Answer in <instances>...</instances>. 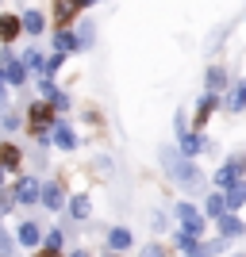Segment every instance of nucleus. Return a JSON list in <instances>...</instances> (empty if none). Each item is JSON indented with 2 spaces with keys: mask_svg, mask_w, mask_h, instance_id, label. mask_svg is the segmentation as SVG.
I'll return each instance as SVG.
<instances>
[{
  "mask_svg": "<svg viewBox=\"0 0 246 257\" xmlns=\"http://www.w3.org/2000/svg\"><path fill=\"white\" fill-rule=\"evenodd\" d=\"M161 161L170 165V177H173L177 184H181L185 192H200V188H204V177H200V169H196V165H193L189 158L181 161L173 150H161Z\"/></svg>",
  "mask_w": 246,
  "mask_h": 257,
  "instance_id": "obj_1",
  "label": "nucleus"
},
{
  "mask_svg": "<svg viewBox=\"0 0 246 257\" xmlns=\"http://www.w3.org/2000/svg\"><path fill=\"white\" fill-rule=\"evenodd\" d=\"M246 173V158L238 154V158H227V165L219 173H215V192H227V188H235L238 181H242Z\"/></svg>",
  "mask_w": 246,
  "mask_h": 257,
  "instance_id": "obj_2",
  "label": "nucleus"
},
{
  "mask_svg": "<svg viewBox=\"0 0 246 257\" xmlns=\"http://www.w3.org/2000/svg\"><path fill=\"white\" fill-rule=\"evenodd\" d=\"M54 111H58L54 104H31V111H27V127H31V135H35V139H43L46 131H50Z\"/></svg>",
  "mask_w": 246,
  "mask_h": 257,
  "instance_id": "obj_3",
  "label": "nucleus"
},
{
  "mask_svg": "<svg viewBox=\"0 0 246 257\" xmlns=\"http://www.w3.org/2000/svg\"><path fill=\"white\" fill-rule=\"evenodd\" d=\"M177 219H181V230H189L193 238H204V215L196 211L189 200H181V204H177Z\"/></svg>",
  "mask_w": 246,
  "mask_h": 257,
  "instance_id": "obj_4",
  "label": "nucleus"
},
{
  "mask_svg": "<svg viewBox=\"0 0 246 257\" xmlns=\"http://www.w3.org/2000/svg\"><path fill=\"white\" fill-rule=\"evenodd\" d=\"M12 196H16V204H43V184L35 181V177H20L16 181V188H12Z\"/></svg>",
  "mask_w": 246,
  "mask_h": 257,
  "instance_id": "obj_5",
  "label": "nucleus"
},
{
  "mask_svg": "<svg viewBox=\"0 0 246 257\" xmlns=\"http://www.w3.org/2000/svg\"><path fill=\"white\" fill-rule=\"evenodd\" d=\"M177 150H181V158H196V154L212 150V142L204 135H177Z\"/></svg>",
  "mask_w": 246,
  "mask_h": 257,
  "instance_id": "obj_6",
  "label": "nucleus"
},
{
  "mask_svg": "<svg viewBox=\"0 0 246 257\" xmlns=\"http://www.w3.org/2000/svg\"><path fill=\"white\" fill-rule=\"evenodd\" d=\"M0 62H4V77H8V85H23V81H27V65L16 62L8 50H0Z\"/></svg>",
  "mask_w": 246,
  "mask_h": 257,
  "instance_id": "obj_7",
  "label": "nucleus"
},
{
  "mask_svg": "<svg viewBox=\"0 0 246 257\" xmlns=\"http://www.w3.org/2000/svg\"><path fill=\"white\" fill-rule=\"evenodd\" d=\"M20 165H23V154H20V146H16V142H0V169L16 173Z\"/></svg>",
  "mask_w": 246,
  "mask_h": 257,
  "instance_id": "obj_8",
  "label": "nucleus"
},
{
  "mask_svg": "<svg viewBox=\"0 0 246 257\" xmlns=\"http://www.w3.org/2000/svg\"><path fill=\"white\" fill-rule=\"evenodd\" d=\"M16 242H20V246H39V242H43V226L31 223V219H27V223H20V230H16Z\"/></svg>",
  "mask_w": 246,
  "mask_h": 257,
  "instance_id": "obj_9",
  "label": "nucleus"
},
{
  "mask_svg": "<svg viewBox=\"0 0 246 257\" xmlns=\"http://www.w3.org/2000/svg\"><path fill=\"white\" fill-rule=\"evenodd\" d=\"M20 31H23V20H16V16H0V43H4V46L16 43Z\"/></svg>",
  "mask_w": 246,
  "mask_h": 257,
  "instance_id": "obj_10",
  "label": "nucleus"
},
{
  "mask_svg": "<svg viewBox=\"0 0 246 257\" xmlns=\"http://www.w3.org/2000/svg\"><path fill=\"white\" fill-rule=\"evenodd\" d=\"M204 215H212V219H223V215H231L227 192H212V196H208V204H204Z\"/></svg>",
  "mask_w": 246,
  "mask_h": 257,
  "instance_id": "obj_11",
  "label": "nucleus"
},
{
  "mask_svg": "<svg viewBox=\"0 0 246 257\" xmlns=\"http://www.w3.org/2000/svg\"><path fill=\"white\" fill-rule=\"evenodd\" d=\"M43 204L50 207V211H58V207L65 204V192H62V184H58V181H46L43 184Z\"/></svg>",
  "mask_w": 246,
  "mask_h": 257,
  "instance_id": "obj_12",
  "label": "nucleus"
},
{
  "mask_svg": "<svg viewBox=\"0 0 246 257\" xmlns=\"http://www.w3.org/2000/svg\"><path fill=\"white\" fill-rule=\"evenodd\" d=\"M127 246H131V230L127 226H112V230H108V249H112V253H123Z\"/></svg>",
  "mask_w": 246,
  "mask_h": 257,
  "instance_id": "obj_13",
  "label": "nucleus"
},
{
  "mask_svg": "<svg viewBox=\"0 0 246 257\" xmlns=\"http://www.w3.org/2000/svg\"><path fill=\"white\" fill-rule=\"evenodd\" d=\"M54 46H58V54H69V50H81V43H77V35L69 31V27H58L54 31Z\"/></svg>",
  "mask_w": 246,
  "mask_h": 257,
  "instance_id": "obj_14",
  "label": "nucleus"
},
{
  "mask_svg": "<svg viewBox=\"0 0 246 257\" xmlns=\"http://www.w3.org/2000/svg\"><path fill=\"white\" fill-rule=\"evenodd\" d=\"M212 107H219V92H204L200 107H196V127H204V123H208V115H212Z\"/></svg>",
  "mask_w": 246,
  "mask_h": 257,
  "instance_id": "obj_15",
  "label": "nucleus"
},
{
  "mask_svg": "<svg viewBox=\"0 0 246 257\" xmlns=\"http://www.w3.org/2000/svg\"><path fill=\"white\" fill-rule=\"evenodd\" d=\"M69 215H73V219H89V215H93V200H89V196H73V200H69Z\"/></svg>",
  "mask_w": 246,
  "mask_h": 257,
  "instance_id": "obj_16",
  "label": "nucleus"
},
{
  "mask_svg": "<svg viewBox=\"0 0 246 257\" xmlns=\"http://www.w3.org/2000/svg\"><path fill=\"white\" fill-rule=\"evenodd\" d=\"M54 146H58V150H73V146H77L73 131H69V127H62V123H58V127H54Z\"/></svg>",
  "mask_w": 246,
  "mask_h": 257,
  "instance_id": "obj_17",
  "label": "nucleus"
},
{
  "mask_svg": "<svg viewBox=\"0 0 246 257\" xmlns=\"http://www.w3.org/2000/svg\"><path fill=\"white\" fill-rule=\"evenodd\" d=\"M242 230H246V226L238 223L235 215H223V219H219V234H223V238H238Z\"/></svg>",
  "mask_w": 246,
  "mask_h": 257,
  "instance_id": "obj_18",
  "label": "nucleus"
},
{
  "mask_svg": "<svg viewBox=\"0 0 246 257\" xmlns=\"http://www.w3.org/2000/svg\"><path fill=\"white\" fill-rule=\"evenodd\" d=\"M227 204H231V211L246 207V181H238L235 188H227Z\"/></svg>",
  "mask_w": 246,
  "mask_h": 257,
  "instance_id": "obj_19",
  "label": "nucleus"
},
{
  "mask_svg": "<svg viewBox=\"0 0 246 257\" xmlns=\"http://www.w3.org/2000/svg\"><path fill=\"white\" fill-rule=\"evenodd\" d=\"M43 27H46V23H43L39 12H23V31L31 35V39H35V35H43Z\"/></svg>",
  "mask_w": 246,
  "mask_h": 257,
  "instance_id": "obj_20",
  "label": "nucleus"
},
{
  "mask_svg": "<svg viewBox=\"0 0 246 257\" xmlns=\"http://www.w3.org/2000/svg\"><path fill=\"white\" fill-rule=\"evenodd\" d=\"M219 249H223V242L215 238V242H200V246H196L193 253H185V257H215V253H219Z\"/></svg>",
  "mask_w": 246,
  "mask_h": 257,
  "instance_id": "obj_21",
  "label": "nucleus"
},
{
  "mask_svg": "<svg viewBox=\"0 0 246 257\" xmlns=\"http://www.w3.org/2000/svg\"><path fill=\"white\" fill-rule=\"evenodd\" d=\"M227 107H231V111H242V107H246V81H238V85H235V92H231Z\"/></svg>",
  "mask_w": 246,
  "mask_h": 257,
  "instance_id": "obj_22",
  "label": "nucleus"
},
{
  "mask_svg": "<svg viewBox=\"0 0 246 257\" xmlns=\"http://www.w3.org/2000/svg\"><path fill=\"white\" fill-rule=\"evenodd\" d=\"M223 85H227V73L219 65H212V69H208V92H219Z\"/></svg>",
  "mask_w": 246,
  "mask_h": 257,
  "instance_id": "obj_23",
  "label": "nucleus"
},
{
  "mask_svg": "<svg viewBox=\"0 0 246 257\" xmlns=\"http://www.w3.org/2000/svg\"><path fill=\"white\" fill-rule=\"evenodd\" d=\"M77 43H81V50H89V46H93V23H81V31H77Z\"/></svg>",
  "mask_w": 246,
  "mask_h": 257,
  "instance_id": "obj_24",
  "label": "nucleus"
},
{
  "mask_svg": "<svg viewBox=\"0 0 246 257\" xmlns=\"http://www.w3.org/2000/svg\"><path fill=\"white\" fill-rule=\"evenodd\" d=\"M12 207H16V196H8V192H0V219H4V215H8Z\"/></svg>",
  "mask_w": 246,
  "mask_h": 257,
  "instance_id": "obj_25",
  "label": "nucleus"
},
{
  "mask_svg": "<svg viewBox=\"0 0 246 257\" xmlns=\"http://www.w3.org/2000/svg\"><path fill=\"white\" fill-rule=\"evenodd\" d=\"M62 226H58V230H50V234H46V246H50V249H62Z\"/></svg>",
  "mask_w": 246,
  "mask_h": 257,
  "instance_id": "obj_26",
  "label": "nucleus"
},
{
  "mask_svg": "<svg viewBox=\"0 0 246 257\" xmlns=\"http://www.w3.org/2000/svg\"><path fill=\"white\" fill-rule=\"evenodd\" d=\"M139 257H166V249L158 246V242H150V246H142V253Z\"/></svg>",
  "mask_w": 246,
  "mask_h": 257,
  "instance_id": "obj_27",
  "label": "nucleus"
},
{
  "mask_svg": "<svg viewBox=\"0 0 246 257\" xmlns=\"http://www.w3.org/2000/svg\"><path fill=\"white\" fill-rule=\"evenodd\" d=\"M150 223H154V230H161V226H166V215L154 211V215H150Z\"/></svg>",
  "mask_w": 246,
  "mask_h": 257,
  "instance_id": "obj_28",
  "label": "nucleus"
},
{
  "mask_svg": "<svg viewBox=\"0 0 246 257\" xmlns=\"http://www.w3.org/2000/svg\"><path fill=\"white\" fill-rule=\"evenodd\" d=\"M43 257H62V253H58V249H50V246H46V249H43Z\"/></svg>",
  "mask_w": 246,
  "mask_h": 257,
  "instance_id": "obj_29",
  "label": "nucleus"
},
{
  "mask_svg": "<svg viewBox=\"0 0 246 257\" xmlns=\"http://www.w3.org/2000/svg\"><path fill=\"white\" fill-rule=\"evenodd\" d=\"M4 107H8V92H0V111H4Z\"/></svg>",
  "mask_w": 246,
  "mask_h": 257,
  "instance_id": "obj_30",
  "label": "nucleus"
},
{
  "mask_svg": "<svg viewBox=\"0 0 246 257\" xmlns=\"http://www.w3.org/2000/svg\"><path fill=\"white\" fill-rule=\"evenodd\" d=\"M69 257H89V249H77V253H69Z\"/></svg>",
  "mask_w": 246,
  "mask_h": 257,
  "instance_id": "obj_31",
  "label": "nucleus"
},
{
  "mask_svg": "<svg viewBox=\"0 0 246 257\" xmlns=\"http://www.w3.org/2000/svg\"><path fill=\"white\" fill-rule=\"evenodd\" d=\"M4 173H8V169H0V184H4Z\"/></svg>",
  "mask_w": 246,
  "mask_h": 257,
  "instance_id": "obj_32",
  "label": "nucleus"
},
{
  "mask_svg": "<svg viewBox=\"0 0 246 257\" xmlns=\"http://www.w3.org/2000/svg\"><path fill=\"white\" fill-rule=\"evenodd\" d=\"M108 257H119V253H108Z\"/></svg>",
  "mask_w": 246,
  "mask_h": 257,
  "instance_id": "obj_33",
  "label": "nucleus"
}]
</instances>
